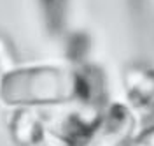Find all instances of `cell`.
Here are the masks:
<instances>
[{
  "label": "cell",
  "instance_id": "obj_1",
  "mask_svg": "<svg viewBox=\"0 0 154 146\" xmlns=\"http://www.w3.org/2000/svg\"><path fill=\"white\" fill-rule=\"evenodd\" d=\"M88 81L60 67L14 70L2 81V97L12 104H56L84 95Z\"/></svg>",
  "mask_w": 154,
  "mask_h": 146
},
{
  "label": "cell",
  "instance_id": "obj_2",
  "mask_svg": "<svg viewBox=\"0 0 154 146\" xmlns=\"http://www.w3.org/2000/svg\"><path fill=\"white\" fill-rule=\"evenodd\" d=\"M135 128L131 113L121 104L112 106L77 146H128Z\"/></svg>",
  "mask_w": 154,
  "mask_h": 146
},
{
  "label": "cell",
  "instance_id": "obj_3",
  "mask_svg": "<svg viewBox=\"0 0 154 146\" xmlns=\"http://www.w3.org/2000/svg\"><path fill=\"white\" fill-rule=\"evenodd\" d=\"M126 92L135 106L149 115H154V69L130 67L126 70Z\"/></svg>",
  "mask_w": 154,
  "mask_h": 146
},
{
  "label": "cell",
  "instance_id": "obj_4",
  "mask_svg": "<svg viewBox=\"0 0 154 146\" xmlns=\"http://www.w3.org/2000/svg\"><path fill=\"white\" fill-rule=\"evenodd\" d=\"M12 136L19 144H33L42 136V122L35 111L21 109L12 120Z\"/></svg>",
  "mask_w": 154,
  "mask_h": 146
},
{
  "label": "cell",
  "instance_id": "obj_5",
  "mask_svg": "<svg viewBox=\"0 0 154 146\" xmlns=\"http://www.w3.org/2000/svg\"><path fill=\"white\" fill-rule=\"evenodd\" d=\"M14 70H18V57L14 46L5 35L0 34V72L9 76Z\"/></svg>",
  "mask_w": 154,
  "mask_h": 146
},
{
  "label": "cell",
  "instance_id": "obj_6",
  "mask_svg": "<svg viewBox=\"0 0 154 146\" xmlns=\"http://www.w3.org/2000/svg\"><path fill=\"white\" fill-rule=\"evenodd\" d=\"M133 146H154V127H151L145 134H142V137Z\"/></svg>",
  "mask_w": 154,
  "mask_h": 146
}]
</instances>
